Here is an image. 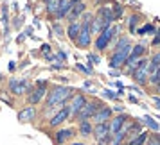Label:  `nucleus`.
Masks as SVG:
<instances>
[{
  "mask_svg": "<svg viewBox=\"0 0 160 145\" xmlns=\"http://www.w3.org/2000/svg\"><path fill=\"white\" fill-rule=\"evenodd\" d=\"M130 52H131V43L128 38H121L115 45V50H113V58L110 61V66L112 68H119L126 63V59L130 58Z\"/></svg>",
  "mask_w": 160,
  "mask_h": 145,
  "instance_id": "f257e3e1",
  "label": "nucleus"
},
{
  "mask_svg": "<svg viewBox=\"0 0 160 145\" xmlns=\"http://www.w3.org/2000/svg\"><path fill=\"white\" fill-rule=\"evenodd\" d=\"M74 95V88L72 86H56L51 90V93L47 95V106L49 108H56L65 104L70 97Z\"/></svg>",
  "mask_w": 160,
  "mask_h": 145,
  "instance_id": "f03ea898",
  "label": "nucleus"
},
{
  "mask_svg": "<svg viewBox=\"0 0 160 145\" xmlns=\"http://www.w3.org/2000/svg\"><path fill=\"white\" fill-rule=\"evenodd\" d=\"M90 23H92V16L85 13V22L81 23V30H79V36H78V47L79 49H85L90 45Z\"/></svg>",
  "mask_w": 160,
  "mask_h": 145,
  "instance_id": "7ed1b4c3",
  "label": "nucleus"
},
{
  "mask_svg": "<svg viewBox=\"0 0 160 145\" xmlns=\"http://www.w3.org/2000/svg\"><path fill=\"white\" fill-rule=\"evenodd\" d=\"M113 34H115V27L106 25V27L99 32L97 40H95V49H97V50H104V49L108 47V43L113 40Z\"/></svg>",
  "mask_w": 160,
  "mask_h": 145,
  "instance_id": "20e7f679",
  "label": "nucleus"
},
{
  "mask_svg": "<svg viewBox=\"0 0 160 145\" xmlns=\"http://www.w3.org/2000/svg\"><path fill=\"white\" fill-rule=\"evenodd\" d=\"M92 133L95 134V138H97L99 143H110L112 134H110V125L106 122L104 124H95L94 129H92Z\"/></svg>",
  "mask_w": 160,
  "mask_h": 145,
  "instance_id": "39448f33",
  "label": "nucleus"
},
{
  "mask_svg": "<svg viewBox=\"0 0 160 145\" xmlns=\"http://www.w3.org/2000/svg\"><path fill=\"white\" fill-rule=\"evenodd\" d=\"M101 108V104L99 102H88L83 106V108L79 109V113H78V118H79V122H83V120H88V118H92V116L95 115V111Z\"/></svg>",
  "mask_w": 160,
  "mask_h": 145,
  "instance_id": "423d86ee",
  "label": "nucleus"
},
{
  "mask_svg": "<svg viewBox=\"0 0 160 145\" xmlns=\"http://www.w3.org/2000/svg\"><path fill=\"white\" fill-rule=\"evenodd\" d=\"M47 97V88L45 86H36L32 88V90H29V95H27V101H29L31 106H34V104H38V102H42Z\"/></svg>",
  "mask_w": 160,
  "mask_h": 145,
  "instance_id": "0eeeda50",
  "label": "nucleus"
},
{
  "mask_svg": "<svg viewBox=\"0 0 160 145\" xmlns=\"http://www.w3.org/2000/svg\"><path fill=\"white\" fill-rule=\"evenodd\" d=\"M9 90L15 95H23L25 91H29V82L25 79H11L9 81Z\"/></svg>",
  "mask_w": 160,
  "mask_h": 145,
  "instance_id": "6e6552de",
  "label": "nucleus"
},
{
  "mask_svg": "<svg viewBox=\"0 0 160 145\" xmlns=\"http://www.w3.org/2000/svg\"><path fill=\"white\" fill-rule=\"evenodd\" d=\"M126 122H128V116L124 115V113L117 115L115 118L112 120V124H110V134H115V133H119V131H122L124 125H126Z\"/></svg>",
  "mask_w": 160,
  "mask_h": 145,
  "instance_id": "1a4fd4ad",
  "label": "nucleus"
},
{
  "mask_svg": "<svg viewBox=\"0 0 160 145\" xmlns=\"http://www.w3.org/2000/svg\"><path fill=\"white\" fill-rule=\"evenodd\" d=\"M87 104V97L85 95H74V99H72V104L68 106V115H78L79 113V109L83 108Z\"/></svg>",
  "mask_w": 160,
  "mask_h": 145,
  "instance_id": "9d476101",
  "label": "nucleus"
},
{
  "mask_svg": "<svg viewBox=\"0 0 160 145\" xmlns=\"http://www.w3.org/2000/svg\"><path fill=\"white\" fill-rule=\"evenodd\" d=\"M95 120V124H104L108 122L110 118H112V108H108V106H101V108L95 111V115L92 116Z\"/></svg>",
  "mask_w": 160,
  "mask_h": 145,
  "instance_id": "9b49d317",
  "label": "nucleus"
},
{
  "mask_svg": "<svg viewBox=\"0 0 160 145\" xmlns=\"http://www.w3.org/2000/svg\"><path fill=\"white\" fill-rule=\"evenodd\" d=\"M83 13H87V4H85V2H78V4H74L72 7H70V13L67 16H68L70 22H76Z\"/></svg>",
  "mask_w": 160,
  "mask_h": 145,
  "instance_id": "f8f14e48",
  "label": "nucleus"
},
{
  "mask_svg": "<svg viewBox=\"0 0 160 145\" xmlns=\"http://www.w3.org/2000/svg\"><path fill=\"white\" fill-rule=\"evenodd\" d=\"M68 118V109L63 108V109H59V111H56L54 115L51 116V120H49V125L51 127H56V125H59V124H63Z\"/></svg>",
  "mask_w": 160,
  "mask_h": 145,
  "instance_id": "ddd939ff",
  "label": "nucleus"
},
{
  "mask_svg": "<svg viewBox=\"0 0 160 145\" xmlns=\"http://www.w3.org/2000/svg\"><path fill=\"white\" fill-rule=\"evenodd\" d=\"M70 7H72V2L70 0H59V7L56 11V18L61 20V18H65L68 13H70Z\"/></svg>",
  "mask_w": 160,
  "mask_h": 145,
  "instance_id": "4468645a",
  "label": "nucleus"
},
{
  "mask_svg": "<svg viewBox=\"0 0 160 145\" xmlns=\"http://www.w3.org/2000/svg\"><path fill=\"white\" fill-rule=\"evenodd\" d=\"M34 116H36V109L32 108V106H29V108H23L22 111L18 113V120L25 124V122H31Z\"/></svg>",
  "mask_w": 160,
  "mask_h": 145,
  "instance_id": "2eb2a0df",
  "label": "nucleus"
},
{
  "mask_svg": "<svg viewBox=\"0 0 160 145\" xmlns=\"http://www.w3.org/2000/svg\"><path fill=\"white\" fill-rule=\"evenodd\" d=\"M131 75H133V79L137 81L138 84H146V82H148V77H149V73L146 72V66L135 68V70L131 72Z\"/></svg>",
  "mask_w": 160,
  "mask_h": 145,
  "instance_id": "dca6fc26",
  "label": "nucleus"
},
{
  "mask_svg": "<svg viewBox=\"0 0 160 145\" xmlns=\"http://www.w3.org/2000/svg\"><path fill=\"white\" fill-rule=\"evenodd\" d=\"M72 129H61L56 133V143L58 145H63L65 142H70V138H72Z\"/></svg>",
  "mask_w": 160,
  "mask_h": 145,
  "instance_id": "f3484780",
  "label": "nucleus"
},
{
  "mask_svg": "<svg viewBox=\"0 0 160 145\" xmlns=\"http://www.w3.org/2000/svg\"><path fill=\"white\" fill-rule=\"evenodd\" d=\"M158 66H160V52H158V54H155V56H153V58L149 59V61H148V66H146V72H148L149 75H151V73L155 72V70H157Z\"/></svg>",
  "mask_w": 160,
  "mask_h": 145,
  "instance_id": "a211bd4d",
  "label": "nucleus"
},
{
  "mask_svg": "<svg viewBox=\"0 0 160 145\" xmlns=\"http://www.w3.org/2000/svg\"><path fill=\"white\" fill-rule=\"evenodd\" d=\"M144 52H146V47H144L142 43H138V45H135V47H131L130 58H133V59H140V58H144Z\"/></svg>",
  "mask_w": 160,
  "mask_h": 145,
  "instance_id": "6ab92c4d",
  "label": "nucleus"
},
{
  "mask_svg": "<svg viewBox=\"0 0 160 145\" xmlns=\"http://www.w3.org/2000/svg\"><path fill=\"white\" fill-rule=\"evenodd\" d=\"M148 138H149V134H148V133H138L137 136L131 138V140H130L126 145H146Z\"/></svg>",
  "mask_w": 160,
  "mask_h": 145,
  "instance_id": "aec40b11",
  "label": "nucleus"
},
{
  "mask_svg": "<svg viewBox=\"0 0 160 145\" xmlns=\"http://www.w3.org/2000/svg\"><path fill=\"white\" fill-rule=\"evenodd\" d=\"M79 30H81L79 23H78V22H70L68 29H67V34L70 36V40H78V36H79Z\"/></svg>",
  "mask_w": 160,
  "mask_h": 145,
  "instance_id": "412c9836",
  "label": "nucleus"
},
{
  "mask_svg": "<svg viewBox=\"0 0 160 145\" xmlns=\"http://www.w3.org/2000/svg\"><path fill=\"white\" fill-rule=\"evenodd\" d=\"M104 27H106V23H104V22L101 20V18L97 16L94 22L90 23V32H101V30L104 29Z\"/></svg>",
  "mask_w": 160,
  "mask_h": 145,
  "instance_id": "4be33fe9",
  "label": "nucleus"
},
{
  "mask_svg": "<svg viewBox=\"0 0 160 145\" xmlns=\"http://www.w3.org/2000/svg\"><path fill=\"white\" fill-rule=\"evenodd\" d=\"M92 124L88 122V120H83V122L79 124V133L83 134V136H88V134H92Z\"/></svg>",
  "mask_w": 160,
  "mask_h": 145,
  "instance_id": "5701e85b",
  "label": "nucleus"
},
{
  "mask_svg": "<svg viewBox=\"0 0 160 145\" xmlns=\"http://www.w3.org/2000/svg\"><path fill=\"white\" fill-rule=\"evenodd\" d=\"M144 124H146V125H148V127H149L151 131H158V129H160V127H158V124L155 122V120H153L151 116H148V115L144 116Z\"/></svg>",
  "mask_w": 160,
  "mask_h": 145,
  "instance_id": "b1692460",
  "label": "nucleus"
},
{
  "mask_svg": "<svg viewBox=\"0 0 160 145\" xmlns=\"http://www.w3.org/2000/svg\"><path fill=\"white\" fill-rule=\"evenodd\" d=\"M59 7V0H51V2H47V13H56Z\"/></svg>",
  "mask_w": 160,
  "mask_h": 145,
  "instance_id": "393cba45",
  "label": "nucleus"
},
{
  "mask_svg": "<svg viewBox=\"0 0 160 145\" xmlns=\"http://www.w3.org/2000/svg\"><path fill=\"white\" fill-rule=\"evenodd\" d=\"M126 133H128V136H130V134H135V133H142V127L135 122V124H131L130 127L126 125Z\"/></svg>",
  "mask_w": 160,
  "mask_h": 145,
  "instance_id": "a878e982",
  "label": "nucleus"
},
{
  "mask_svg": "<svg viewBox=\"0 0 160 145\" xmlns=\"http://www.w3.org/2000/svg\"><path fill=\"white\" fill-rule=\"evenodd\" d=\"M148 81H149L151 84H157V82H158V81H160V66L151 73V75H149V77H148Z\"/></svg>",
  "mask_w": 160,
  "mask_h": 145,
  "instance_id": "bb28decb",
  "label": "nucleus"
},
{
  "mask_svg": "<svg viewBox=\"0 0 160 145\" xmlns=\"http://www.w3.org/2000/svg\"><path fill=\"white\" fill-rule=\"evenodd\" d=\"M148 32H155V27H153L151 23H148L142 29H138V34H148Z\"/></svg>",
  "mask_w": 160,
  "mask_h": 145,
  "instance_id": "cd10ccee",
  "label": "nucleus"
},
{
  "mask_svg": "<svg viewBox=\"0 0 160 145\" xmlns=\"http://www.w3.org/2000/svg\"><path fill=\"white\" fill-rule=\"evenodd\" d=\"M76 66H78V68H79V70H81V72H83V73H87V75H92V70H90V68H87V66L79 65V63H78V65H76Z\"/></svg>",
  "mask_w": 160,
  "mask_h": 145,
  "instance_id": "c85d7f7f",
  "label": "nucleus"
},
{
  "mask_svg": "<svg viewBox=\"0 0 160 145\" xmlns=\"http://www.w3.org/2000/svg\"><path fill=\"white\" fill-rule=\"evenodd\" d=\"M151 45H153V47H157V45H160V29H158V32H157V36L153 38Z\"/></svg>",
  "mask_w": 160,
  "mask_h": 145,
  "instance_id": "c756f323",
  "label": "nucleus"
},
{
  "mask_svg": "<svg viewBox=\"0 0 160 145\" xmlns=\"http://www.w3.org/2000/svg\"><path fill=\"white\" fill-rule=\"evenodd\" d=\"M104 95H106L108 99H117V93H113V91H104Z\"/></svg>",
  "mask_w": 160,
  "mask_h": 145,
  "instance_id": "7c9ffc66",
  "label": "nucleus"
},
{
  "mask_svg": "<svg viewBox=\"0 0 160 145\" xmlns=\"http://www.w3.org/2000/svg\"><path fill=\"white\" fill-rule=\"evenodd\" d=\"M15 68H16V65L11 61V63H9V72H15Z\"/></svg>",
  "mask_w": 160,
  "mask_h": 145,
  "instance_id": "2f4dec72",
  "label": "nucleus"
},
{
  "mask_svg": "<svg viewBox=\"0 0 160 145\" xmlns=\"http://www.w3.org/2000/svg\"><path fill=\"white\" fill-rule=\"evenodd\" d=\"M151 99H153V102H155V104H158V106H160V97H157V95H155V97H151Z\"/></svg>",
  "mask_w": 160,
  "mask_h": 145,
  "instance_id": "473e14b6",
  "label": "nucleus"
},
{
  "mask_svg": "<svg viewBox=\"0 0 160 145\" xmlns=\"http://www.w3.org/2000/svg\"><path fill=\"white\" fill-rule=\"evenodd\" d=\"M54 30H56V34H61V29H59V25H58V23L54 25Z\"/></svg>",
  "mask_w": 160,
  "mask_h": 145,
  "instance_id": "72a5a7b5",
  "label": "nucleus"
},
{
  "mask_svg": "<svg viewBox=\"0 0 160 145\" xmlns=\"http://www.w3.org/2000/svg\"><path fill=\"white\" fill-rule=\"evenodd\" d=\"M146 145H160V142H146Z\"/></svg>",
  "mask_w": 160,
  "mask_h": 145,
  "instance_id": "f704fd0d",
  "label": "nucleus"
},
{
  "mask_svg": "<svg viewBox=\"0 0 160 145\" xmlns=\"http://www.w3.org/2000/svg\"><path fill=\"white\" fill-rule=\"evenodd\" d=\"M90 59H92L94 63H97V58H95V54H90Z\"/></svg>",
  "mask_w": 160,
  "mask_h": 145,
  "instance_id": "c9c22d12",
  "label": "nucleus"
},
{
  "mask_svg": "<svg viewBox=\"0 0 160 145\" xmlns=\"http://www.w3.org/2000/svg\"><path fill=\"white\" fill-rule=\"evenodd\" d=\"M155 86H158V91H160V81H158V82H157V84H155Z\"/></svg>",
  "mask_w": 160,
  "mask_h": 145,
  "instance_id": "e433bc0d",
  "label": "nucleus"
}]
</instances>
